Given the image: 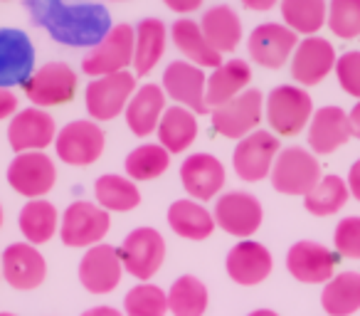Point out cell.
<instances>
[{"mask_svg": "<svg viewBox=\"0 0 360 316\" xmlns=\"http://www.w3.org/2000/svg\"><path fill=\"white\" fill-rule=\"evenodd\" d=\"M47 30L57 42L72 47L96 45L111 30L109 13L101 6H62L45 18Z\"/></svg>", "mask_w": 360, "mask_h": 316, "instance_id": "cell-1", "label": "cell"}, {"mask_svg": "<svg viewBox=\"0 0 360 316\" xmlns=\"http://www.w3.org/2000/svg\"><path fill=\"white\" fill-rule=\"evenodd\" d=\"M314 116V101L299 84H281L264 96V119L271 134L296 136L309 126Z\"/></svg>", "mask_w": 360, "mask_h": 316, "instance_id": "cell-2", "label": "cell"}, {"mask_svg": "<svg viewBox=\"0 0 360 316\" xmlns=\"http://www.w3.org/2000/svg\"><path fill=\"white\" fill-rule=\"evenodd\" d=\"M269 181L276 193L281 196H309L321 181V163L316 153L301 146L281 148L276 156L274 168L269 173Z\"/></svg>", "mask_w": 360, "mask_h": 316, "instance_id": "cell-3", "label": "cell"}, {"mask_svg": "<svg viewBox=\"0 0 360 316\" xmlns=\"http://www.w3.org/2000/svg\"><path fill=\"white\" fill-rule=\"evenodd\" d=\"M134 42L136 30L129 23L114 25L82 62V72L89 77H106L116 72H126V67L134 65Z\"/></svg>", "mask_w": 360, "mask_h": 316, "instance_id": "cell-4", "label": "cell"}, {"mask_svg": "<svg viewBox=\"0 0 360 316\" xmlns=\"http://www.w3.org/2000/svg\"><path fill=\"white\" fill-rule=\"evenodd\" d=\"M106 146V134L101 126L91 119H77L62 126L55 136V151L57 158L67 166H91L101 158Z\"/></svg>", "mask_w": 360, "mask_h": 316, "instance_id": "cell-5", "label": "cell"}, {"mask_svg": "<svg viewBox=\"0 0 360 316\" xmlns=\"http://www.w3.org/2000/svg\"><path fill=\"white\" fill-rule=\"evenodd\" d=\"M20 87L27 99L32 101V106H40V109L62 106L75 99L77 72L67 62H47L40 70L32 72Z\"/></svg>", "mask_w": 360, "mask_h": 316, "instance_id": "cell-6", "label": "cell"}, {"mask_svg": "<svg viewBox=\"0 0 360 316\" xmlns=\"http://www.w3.org/2000/svg\"><path fill=\"white\" fill-rule=\"evenodd\" d=\"M279 139L276 134L264 129H257L237 141L235 153H232V168L247 183H259L269 178L274 168L276 156H279Z\"/></svg>", "mask_w": 360, "mask_h": 316, "instance_id": "cell-7", "label": "cell"}, {"mask_svg": "<svg viewBox=\"0 0 360 316\" xmlns=\"http://www.w3.org/2000/svg\"><path fill=\"white\" fill-rule=\"evenodd\" d=\"M136 91V75L116 72V75L94 77L84 89L86 111L94 121H111L126 111V104Z\"/></svg>", "mask_w": 360, "mask_h": 316, "instance_id": "cell-8", "label": "cell"}, {"mask_svg": "<svg viewBox=\"0 0 360 316\" xmlns=\"http://www.w3.org/2000/svg\"><path fill=\"white\" fill-rule=\"evenodd\" d=\"M111 227V217L104 208L89 201H75L62 215L60 240L67 247H94L104 242Z\"/></svg>", "mask_w": 360, "mask_h": 316, "instance_id": "cell-9", "label": "cell"}, {"mask_svg": "<svg viewBox=\"0 0 360 316\" xmlns=\"http://www.w3.org/2000/svg\"><path fill=\"white\" fill-rule=\"evenodd\" d=\"M212 114V129L225 139H245L247 134L259 129L264 119V96L259 89H245L230 99L227 104L217 106L210 111Z\"/></svg>", "mask_w": 360, "mask_h": 316, "instance_id": "cell-10", "label": "cell"}, {"mask_svg": "<svg viewBox=\"0 0 360 316\" xmlns=\"http://www.w3.org/2000/svg\"><path fill=\"white\" fill-rule=\"evenodd\" d=\"M57 168L55 161L45 151H30V153H15L8 166V186L22 198H45L55 188Z\"/></svg>", "mask_w": 360, "mask_h": 316, "instance_id": "cell-11", "label": "cell"}, {"mask_svg": "<svg viewBox=\"0 0 360 316\" xmlns=\"http://www.w3.org/2000/svg\"><path fill=\"white\" fill-rule=\"evenodd\" d=\"M124 270L131 277L146 282L160 270L165 260V240L155 227H136L124 237L119 247Z\"/></svg>", "mask_w": 360, "mask_h": 316, "instance_id": "cell-12", "label": "cell"}, {"mask_svg": "<svg viewBox=\"0 0 360 316\" xmlns=\"http://www.w3.org/2000/svg\"><path fill=\"white\" fill-rule=\"evenodd\" d=\"M299 35L284 23H264L257 25L247 37V52L259 67L266 70H281L286 62H291Z\"/></svg>", "mask_w": 360, "mask_h": 316, "instance_id": "cell-13", "label": "cell"}, {"mask_svg": "<svg viewBox=\"0 0 360 316\" xmlns=\"http://www.w3.org/2000/svg\"><path fill=\"white\" fill-rule=\"evenodd\" d=\"M212 217H215V225L220 230H225L227 235L252 237L259 230L262 220H264V210H262V203L252 193L230 191L217 198Z\"/></svg>", "mask_w": 360, "mask_h": 316, "instance_id": "cell-14", "label": "cell"}, {"mask_svg": "<svg viewBox=\"0 0 360 316\" xmlns=\"http://www.w3.org/2000/svg\"><path fill=\"white\" fill-rule=\"evenodd\" d=\"M207 75L202 67H195L186 60L170 62L163 72V91L178 106H186L193 114H207L210 106L205 101Z\"/></svg>", "mask_w": 360, "mask_h": 316, "instance_id": "cell-15", "label": "cell"}, {"mask_svg": "<svg viewBox=\"0 0 360 316\" xmlns=\"http://www.w3.org/2000/svg\"><path fill=\"white\" fill-rule=\"evenodd\" d=\"M0 272L13 289L32 291L45 282L47 262L42 252L30 242H13L0 257Z\"/></svg>", "mask_w": 360, "mask_h": 316, "instance_id": "cell-16", "label": "cell"}, {"mask_svg": "<svg viewBox=\"0 0 360 316\" xmlns=\"http://www.w3.org/2000/svg\"><path fill=\"white\" fill-rule=\"evenodd\" d=\"M57 126L55 119L40 106L18 111L8 126V144L15 153H30V151H45L55 144Z\"/></svg>", "mask_w": 360, "mask_h": 316, "instance_id": "cell-17", "label": "cell"}, {"mask_svg": "<svg viewBox=\"0 0 360 316\" xmlns=\"http://www.w3.org/2000/svg\"><path fill=\"white\" fill-rule=\"evenodd\" d=\"M335 50L328 40L311 35L296 45L291 55V77L299 87H316L335 70Z\"/></svg>", "mask_w": 360, "mask_h": 316, "instance_id": "cell-18", "label": "cell"}, {"mask_svg": "<svg viewBox=\"0 0 360 316\" xmlns=\"http://www.w3.org/2000/svg\"><path fill=\"white\" fill-rule=\"evenodd\" d=\"M121 265L119 250L106 242L89 247L79 262V282L89 294H109L121 282Z\"/></svg>", "mask_w": 360, "mask_h": 316, "instance_id": "cell-19", "label": "cell"}, {"mask_svg": "<svg viewBox=\"0 0 360 316\" xmlns=\"http://www.w3.org/2000/svg\"><path fill=\"white\" fill-rule=\"evenodd\" d=\"M35 67V47L30 37L15 27H0V87L22 84Z\"/></svg>", "mask_w": 360, "mask_h": 316, "instance_id": "cell-20", "label": "cell"}, {"mask_svg": "<svg viewBox=\"0 0 360 316\" xmlns=\"http://www.w3.org/2000/svg\"><path fill=\"white\" fill-rule=\"evenodd\" d=\"M335 260L338 257L326 245L301 240L289 247L286 270L294 279L304 282V284H326L335 274Z\"/></svg>", "mask_w": 360, "mask_h": 316, "instance_id": "cell-21", "label": "cell"}, {"mask_svg": "<svg viewBox=\"0 0 360 316\" xmlns=\"http://www.w3.org/2000/svg\"><path fill=\"white\" fill-rule=\"evenodd\" d=\"M180 181H183L188 196L202 203L212 201L225 188L227 173L222 161L212 153H193L180 166Z\"/></svg>", "mask_w": 360, "mask_h": 316, "instance_id": "cell-22", "label": "cell"}, {"mask_svg": "<svg viewBox=\"0 0 360 316\" xmlns=\"http://www.w3.org/2000/svg\"><path fill=\"white\" fill-rule=\"evenodd\" d=\"M227 274L240 286H257L271 274V252L262 242L242 240L227 252Z\"/></svg>", "mask_w": 360, "mask_h": 316, "instance_id": "cell-23", "label": "cell"}, {"mask_svg": "<svg viewBox=\"0 0 360 316\" xmlns=\"http://www.w3.org/2000/svg\"><path fill=\"white\" fill-rule=\"evenodd\" d=\"M306 129H309L311 153L316 156L333 153L340 146L348 144V139L353 136L348 111H343L340 106H321L319 111H314Z\"/></svg>", "mask_w": 360, "mask_h": 316, "instance_id": "cell-24", "label": "cell"}, {"mask_svg": "<svg viewBox=\"0 0 360 316\" xmlns=\"http://www.w3.org/2000/svg\"><path fill=\"white\" fill-rule=\"evenodd\" d=\"M165 91L158 84H143L141 89L134 91V96L126 104V124H129L131 134L139 139H148L155 134L160 124V116L165 111Z\"/></svg>", "mask_w": 360, "mask_h": 316, "instance_id": "cell-25", "label": "cell"}, {"mask_svg": "<svg viewBox=\"0 0 360 316\" xmlns=\"http://www.w3.org/2000/svg\"><path fill=\"white\" fill-rule=\"evenodd\" d=\"M170 40H173V45L180 50V55L186 57V62H191V65L202 67V70L205 67L215 70V67L222 65V55L205 40V35L200 30V23L191 20V18H178L173 23Z\"/></svg>", "mask_w": 360, "mask_h": 316, "instance_id": "cell-26", "label": "cell"}, {"mask_svg": "<svg viewBox=\"0 0 360 316\" xmlns=\"http://www.w3.org/2000/svg\"><path fill=\"white\" fill-rule=\"evenodd\" d=\"M250 82H252V67L245 60H227L220 67H215L212 75H207V87H205V101L210 106V111L227 104L237 94H242L250 87Z\"/></svg>", "mask_w": 360, "mask_h": 316, "instance_id": "cell-27", "label": "cell"}, {"mask_svg": "<svg viewBox=\"0 0 360 316\" xmlns=\"http://www.w3.org/2000/svg\"><path fill=\"white\" fill-rule=\"evenodd\" d=\"M158 134V144L173 153H183L188 151L198 139V114H193L186 106H165L163 116H160V124L155 129Z\"/></svg>", "mask_w": 360, "mask_h": 316, "instance_id": "cell-28", "label": "cell"}, {"mask_svg": "<svg viewBox=\"0 0 360 316\" xmlns=\"http://www.w3.org/2000/svg\"><path fill=\"white\" fill-rule=\"evenodd\" d=\"M136 30V42H134V72L141 77L150 75L155 70V65L160 62L165 52V45H168V30H165L163 20L158 18H146Z\"/></svg>", "mask_w": 360, "mask_h": 316, "instance_id": "cell-29", "label": "cell"}, {"mask_svg": "<svg viewBox=\"0 0 360 316\" xmlns=\"http://www.w3.org/2000/svg\"><path fill=\"white\" fill-rule=\"evenodd\" d=\"M200 30L205 40L215 47L220 55L235 52L242 42V20L230 6H215L205 11L200 20Z\"/></svg>", "mask_w": 360, "mask_h": 316, "instance_id": "cell-30", "label": "cell"}, {"mask_svg": "<svg viewBox=\"0 0 360 316\" xmlns=\"http://www.w3.org/2000/svg\"><path fill=\"white\" fill-rule=\"evenodd\" d=\"M168 225L178 237L200 242L212 235L215 217L198 201H175L168 208Z\"/></svg>", "mask_w": 360, "mask_h": 316, "instance_id": "cell-31", "label": "cell"}, {"mask_svg": "<svg viewBox=\"0 0 360 316\" xmlns=\"http://www.w3.org/2000/svg\"><path fill=\"white\" fill-rule=\"evenodd\" d=\"M18 225H20V232L25 237V242L30 245H45L60 230V213L45 198H35V201H27L20 210V217H18Z\"/></svg>", "mask_w": 360, "mask_h": 316, "instance_id": "cell-32", "label": "cell"}, {"mask_svg": "<svg viewBox=\"0 0 360 316\" xmlns=\"http://www.w3.org/2000/svg\"><path fill=\"white\" fill-rule=\"evenodd\" d=\"M321 306L328 316H350L360 309V274L340 272L326 282L321 291Z\"/></svg>", "mask_w": 360, "mask_h": 316, "instance_id": "cell-33", "label": "cell"}, {"mask_svg": "<svg viewBox=\"0 0 360 316\" xmlns=\"http://www.w3.org/2000/svg\"><path fill=\"white\" fill-rule=\"evenodd\" d=\"M96 206L106 213H129L141 206V191L131 178H121L116 173L96 178L94 183Z\"/></svg>", "mask_w": 360, "mask_h": 316, "instance_id": "cell-34", "label": "cell"}, {"mask_svg": "<svg viewBox=\"0 0 360 316\" xmlns=\"http://www.w3.org/2000/svg\"><path fill=\"white\" fill-rule=\"evenodd\" d=\"M281 20L296 35H316L326 25L328 3L326 0H281Z\"/></svg>", "mask_w": 360, "mask_h": 316, "instance_id": "cell-35", "label": "cell"}, {"mask_svg": "<svg viewBox=\"0 0 360 316\" xmlns=\"http://www.w3.org/2000/svg\"><path fill=\"white\" fill-rule=\"evenodd\" d=\"M207 301V286L193 274H183L168 289V311L173 316H205Z\"/></svg>", "mask_w": 360, "mask_h": 316, "instance_id": "cell-36", "label": "cell"}, {"mask_svg": "<svg viewBox=\"0 0 360 316\" xmlns=\"http://www.w3.org/2000/svg\"><path fill=\"white\" fill-rule=\"evenodd\" d=\"M170 166V153L160 144H141L126 156V176L131 181H153L160 178Z\"/></svg>", "mask_w": 360, "mask_h": 316, "instance_id": "cell-37", "label": "cell"}, {"mask_svg": "<svg viewBox=\"0 0 360 316\" xmlns=\"http://www.w3.org/2000/svg\"><path fill=\"white\" fill-rule=\"evenodd\" d=\"M350 198L348 183L338 176H326L319 181V186L304 196V208L316 217H328L335 215L338 210H343L345 203Z\"/></svg>", "mask_w": 360, "mask_h": 316, "instance_id": "cell-38", "label": "cell"}, {"mask_svg": "<svg viewBox=\"0 0 360 316\" xmlns=\"http://www.w3.org/2000/svg\"><path fill=\"white\" fill-rule=\"evenodd\" d=\"M168 314V291L141 282L126 294L124 316H165Z\"/></svg>", "mask_w": 360, "mask_h": 316, "instance_id": "cell-39", "label": "cell"}, {"mask_svg": "<svg viewBox=\"0 0 360 316\" xmlns=\"http://www.w3.org/2000/svg\"><path fill=\"white\" fill-rule=\"evenodd\" d=\"M326 25L338 40L360 37V0H330Z\"/></svg>", "mask_w": 360, "mask_h": 316, "instance_id": "cell-40", "label": "cell"}, {"mask_svg": "<svg viewBox=\"0 0 360 316\" xmlns=\"http://www.w3.org/2000/svg\"><path fill=\"white\" fill-rule=\"evenodd\" d=\"M333 245L340 257L360 260V217L358 215L343 217V220L335 225Z\"/></svg>", "mask_w": 360, "mask_h": 316, "instance_id": "cell-41", "label": "cell"}, {"mask_svg": "<svg viewBox=\"0 0 360 316\" xmlns=\"http://www.w3.org/2000/svg\"><path fill=\"white\" fill-rule=\"evenodd\" d=\"M335 77L340 89L353 99H360V50H350L335 60Z\"/></svg>", "mask_w": 360, "mask_h": 316, "instance_id": "cell-42", "label": "cell"}, {"mask_svg": "<svg viewBox=\"0 0 360 316\" xmlns=\"http://www.w3.org/2000/svg\"><path fill=\"white\" fill-rule=\"evenodd\" d=\"M18 114V96L11 89L0 87V121Z\"/></svg>", "mask_w": 360, "mask_h": 316, "instance_id": "cell-43", "label": "cell"}, {"mask_svg": "<svg viewBox=\"0 0 360 316\" xmlns=\"http://www.w3.org/2000/svg\"><path fill=\"white\" fill-rule=\"evenodd\" d=\"M165 8L178 15H188V13H195L202 6V0H163Z\"/></svg>", "mask_w": 360, "mask_h": 316, "instance_id": "cell-44", "label": "cell"}, {"mask_svg": "<svg viewBox=\"0 0 360 316\" xmlns=\"http://www.w3.org/2000/svg\"><path fill=\"white\" fill-rule=\"evenodd\" d=\"M348 191H350V196L355 198V201L360 203V158L358 161L350 166V171H348Z\"/></svg>", "mask_w": 360, "mask_h": 316, "instance_id": "cell-45", "label": "cell"}, {"mask_svg": "<svg viewBox=\"0 0 360 316\" xmlns=\"http://www.w3.org/2000/svg\"><path fill=\"white\" fill-rule=\"evenodd\" d=\"M276 3H281V0H242V6H245L247 11H255V13L271 11V8H274Z\"/></svg>", "mask_w": 360, "mask_h": 316, "instance_id": "cell-46", "label": "cell"}, {"mask_svg": "<svg viewBox=\"0 0 360 316\" xmlns=\"http://www.w3.org/2000/svg\"><path fill=\"white\" fill-rule=\"evenodd\" d=\"M82 316H124V314L119 309H114V306H91Z\"/></svg>", "mask_w": 360, "mask_h": 316, "instance_id": "cell-47", "label": "cell"}, {"mask_svg": "<svg viewBox=\"0 0 360 316\" xmlns=\"http://www.w3.org/2000/svg\"><path fill=\"white\" fill-rule=\"evenodd\" d=\"M348 119H350V131H353V136L360 139V99H358V104L348 111Z\"/></svg>", "mask_w": 360, "mask_h": 316, "instance_id": "cell-48", "label": "cell"}, {"mask_svg": "<svg viewBox=\"0 0 360 316\" xmlns=\"http://www.w3.org/2000/svg\"><path fill=\"white\" fill-rule=\"evenodd\" d=\"M250 316H279L276 311H271V309H257V311H252Z\"/></svg>", "mask_w": 360, "mask_h": 316, "instance_id": "cell-49", "label": "cell"}, {"mask_svg": "<svg viewBox=\"0 0 360 316\" xmlns=\"http://www.w3.org/2000/svg\"><path fill=\"white\" fill-rule=\"evenodd\" d=\"M3 222H6V213H3V206H0V227H3Z\"/></svg>", "mask_w": 360, "mask_h": 316, "instance_id": "cell-50", "label": "cell"}, {"mask_svg": "<svg viewBox=\"0 0 360 316\" xmlns=\"http://www.w3.org/2000/svg\"><path fill=\"white\" fill-rule=\"evenodd\" d=\"M0 316H15V314H8V311H0Z\"/></svg>", "mask_w": 360, "mask_h": 316, "instance_id": "cell-51", "label": "cell"}, {"mask_svg": "<svg viewBox=\"0 0 360 316\" xmlns=\"http://www.w3.org/2000/svg\"><path fill=\"white\" fill-rule=\"evenodd\" d=\"M114 3H126V0H114Z\"/></svg>", "mask_w": 360, "mask_h": 316, "instance_id": "cell-52", "label": "cell"}]
</instances>
